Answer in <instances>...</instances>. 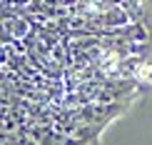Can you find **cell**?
<instances>
[{
  "mask_svg": "<svg viewBox=\"0 0 152 145\" xmlns=\"http://www.w3.org/2000/svg\"><path fill=\"white\" fill-rule=\"evenodd\" d=\"M120 8L135 23H152V0H120Z\"/></svg>",
  "mask_w": 152,
  "mask_h": 145,
  "instance_id": "obj_1",
  "label": "cell"
}]
</instances>
